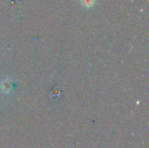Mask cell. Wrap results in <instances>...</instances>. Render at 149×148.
<instances>
[{
    "label": "cell",
    "mask_w": 149,
    "mask_h": 148,
    "mask_svg": "<svg viewBox=\"0 0 149 148\" xmlns=\"http://www.w3.org/2000/svg\"><path fill=\"white\" fill-rule=\"evenodd\" d=\"M95 0H81V3L86 7H91L94 4Z\"/></svg>",
    "instance_id": "6da1fadb"
}]
</instances>
